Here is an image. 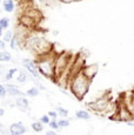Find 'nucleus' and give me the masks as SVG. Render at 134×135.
Here are the masks:
<instances>
[{
	"mask_svg": "<svg viewBox=\"0 0 134 135\" xmlns=\"http://www.w3.org/2000/svg\"><path fill=\"white\" fill-rule=\"evenodd\" d=\"M48 126H50V128H52V129H59V128H60V126H59L56 119H53V120H51V122H50Z\"/></svg>",
	"mask_w": 134,
	"mask_h": 135,
	"instance_id": "obj_26",
	"label": "nucleus"
},
{
	"mask_svg": "<svg viewBox=\"0 0 134 135\" xmlns=\"http://www.w3.org/2000/svg\"><path fill=\"white\" fill-rule=\"evenodd\" d=\"M27 74L25 73L24 71H19V74H18V78H17V81L19 84H24V82L27 81Z\"/></svg>",
	"mask_w": 134,
	"mask_h": 135,
	"instance_id": "obj_18",
	"label": "nucleus"
},
{
	"mask_svg": "<svg viewBox=\"0 0 134 135\" xmlns=\"http://www.w3.org/2000/svg\"><path fill=\"white\" fill-rule=\"evenodd\" d=\"M18 72V68H11V69H8L7 71V73L5 74V80H7V81H9V80H12L13 79V76H14V74Z\"/></svg>",
	"mask_w": 134,
	"mask_h": 135,
	"instance_id": "obj_19",
	"label": "nucleus"
},
{
	"mask_svg": "<svg viewBox=\"0 0 134 135\" xmlns=\"http://www.w3.org/2000/svg\"><path fill=\"white\" fill-rule=\"evenodd\" d=\"M88 107L92 110H94L95 113L99 114H105L108 112L113 110V102L111 101V99L108 95H102V97L95 99L94 101H92L91 103H88Z\"/></svg>",
	"mask_w": 134,
	"mask_h": 135,
	"instance_id": "obj_4",
	"label": "nucleus"
},
{
	"mask_svg": "<svg viewBox=\"0 0 134 135\" xmlns=\"http://www.w3.org/2000/svg\"><path fill=\"white\" fill-rule=\"evenodd\" d=\"M58 113L60 116H63V118H67L68 116V110L66 109V108H63V107H58Z\"/></svg>",
	"mask_w": 134,
	"mask_h": 135,
	"instance_id": "obj_24",
	"label": "nucleus"
},
{
	"mask_svg": "<svg viewBox=\"0 0 134 135\" xmlns=\"http://www.w3.org/2000/svg\"><path fill=\"white\" fill-rule=\"evenodd\" d=\"M4 114H5L4 108H0V116H4Z\"/></svg>",
	"mask_w": 134,
	"mask_h": 135,
	"instance_id": "obj_32",
	"label": "nucleus"
},
{
	"mask_svg": "<svg viewBox=\"0 0 134 135\" xmlns=\"http://www.w3.org/2000/svg\"><path fill=\"white\" fill-rule=\"evenodd\" d=\"M22 65H24V67L26 68V71L32 75L33 78H35V79H40V71H39V67H38L37 62L31 60V59H22Z\"/></svg>",
	"mask_w": 134,
	"mask_h": 135,
	"instance_id": "obj_5",
	"label": "nucleus"
},
{
	"mask_svg": "<svg viewBox=\"0 0 134 135\" xmlns=\"http://www.w3.org/2000/svg\"><path fill=\"white\" fill-rule=\"evenodd\" d=\"M59 0H39V2L44 6H53L58 2Z\"/></svg>",
	"mask_w": 134,
	"mask_h": 135,
	"instance_id": "obj_21",
	"label": "nucleus"
},
{
	"mask_svg": "<svg viewBox=\"0 0 134 135\" xmlns=\"http://www.w3.org/2000/svg\"><path fill=\"white\" fill-rule=\"evenodd\" d=\"M58 123H59V126H60V128H66V127H68L69 126V121L67 120V119H61V120H58Z\"/></svg>",
	"mask_w": 134,
	"mask_h": 135,
	"instance_id": "obj_22",
	"label": "nucleus"
},
{
	"mask_svg": "<svg viewBox=\"0 0 134 135\" xmlns=\"http://www.w3.org/2000/svg\"><path fill=\"white\" fill-rule=\"evenodd\" d=\"M15 106L21 110H27L28 107H30V103H28V100L25 97H18V99L15 100Z\"/></svg>",
	"mask_w": 134,
	"mask_h": 135,
	"instance_id": "obj_10",
	"label": "nucleus"
},
{
	"mask_svg": "<svg viewBox=\"0 0 134 135\" xmlns=\"http://www.w3.org/2000/svg\"><path fill=\"white\" fill-rule=\"evenodd\" d=\"M11 60H12V55L9 52H7L6 49L0 52V61L1 62H8Z\"/></svg>",
	"mask_w": 134,
	"mask_h": 135,
	"instance_id": "obj_14",
	"label": "nucleus"
},
{
	"mask_svg": "<svg viewBox=\"0 0 134 135\" xmlns=\"http://www.w3.org/2000/svg\"><path fill=\"white\" fill-rule=\"evenodd\" d=\"M133 92H134V88H133Z\"/></svg>",
	"mask_w": 134,
	"mask_h": 135,
	"instance_id": "obj_33",
	"label": "nucleus"
},
{
	"mask_svg": "<svg viewBox=\"0 0 134 135\" xmlns=\"http://www.w3.org/2000/svg\"><path fill=\"white\" fill-rule=\"evenodd\" d=\"M18 21H19L20 25L25 26V27H27L28 30H31V31L37 30V26H38V24H39V21H37L35 19H33L32 17L25 14V13L20 14V17L18 18Z\"/></svg>",
	"mask_w": 134,
	"mask_h": 135,
	"instance_id": "obj_6",
	"label": "nucleus"
},
{
	"mask_svg": "<svg viewBox=\"0 0 134 135\" xmlns=\"http://www.w3.org/2000/svg\"><path fill=\"white\" fill-rule=\"evenodd\" d=\"M7 94H8V93H7V87L5 86V85H0V98L4 99Z\"/></svg>",
	"mask_w": 134,
	"mask_h": 135,
	"instance_id": "obj_25",
	"label": "nucleus"
},
{
	"mask_svg": "<svg viewBox=\"0 0 134 135\" xmlns=\"http://www.w3.org/2000/svg\"><path fill=\"white\" fill-rule=\"evenodd\" d=\"M6 87H7V93H8L9 97H22L24 94H26V93H22L19 88H17L13 85L7 84Z\"/></svg>",
	"mask_w": 134,
	"mask_h": 135,
	"instance_id": "obj_11",
	"label": "nucleus"
},
{
	"mask_svg": "<svg viewBox=\"0 0 134 135\" xmlns=\"http://www.w3.org/2000/svg\"><path fill=\"white\" fill-rule=\"evenodd\" d=\"M82 73L85 74V76L86 78H88L89 80H93L94 78H95V75H97L98 73V65H87V66H85L84 67V69H82Z\"/></svg>",
	"mask_w": 134,
	"mask_h": 135,
	"instance_id": "obj_8",
	"label": "nucleus"
},
{
	"mask_svg": "<svg viewBox=\"0 0 134 135\" xmlns=\"http://www.w3.org/2000/svg\"><path fill=\"white\" fill-rule=\"evenodd\" d=\"M91 80L85 76V74L80 72L76 75L72 76L68 81V87L71 93L74 95L78 100L84 99V97L87 94L88 92V88L91 86Z\"/></svg>",
	"mask_w": 134,
	"mask_h": 135,
	"instance_id": "obj_3",
	"label": "nucleus"
},
{
	"mask_svg": "<svg viewBox=\"0 0 134 135\" xmlns=\"http://www.w3.org/2000/svg\"><path fill=\"white\" fill-rule=\"evenodd\" d=\"M0 48H1V51H5V48H6V41H4V40L0 41Z\"/></svg>",
	"mask_w": 134,
	"mask_h": 135,
	"instance_id": "obj_29",
	"label": "nucleus"
},
{
	"mask_svg": "<svg viewBox=\"0 0 134 135\" xmlns=\"http://www.w3.org/2000/svg\"><path fill=\"white\" fill-rule=\"evenodd\" d=\"M18 46H19V42H18L17 38L13 37V39H12L11 42H9V47H11L12 49H17V48H18Z\"/></svg>",
	"mask_w": 134,
	"mask_h": 135,
	"instance_id": "obj_27",
	"label": "nucleus"
},
{
	"mask_svg": "<svg viewBox=\"0 0 134 135\" xmlns=\"http://www.w3.org/2000/svg\"><path fill=\"white\" fill-rule=\"evenodd\" d=\"M8 27H9V19L6 17L1 18V19H0V31H1V32L2 31H6Z\"/></svg>",
	"mask_w": 134,
	"mask_h": 135,
	"instance_id": "obj_16",
	"label": "nucleus"
},
{
	"mask_svg": "<svg viewBox=\"0 0 134 135\" xmlns=\"http://www.w3.org/2000/svg\"><path fill=\"white\" fill-rule=\"evenodd\" d=\"M8 133H9V135H22L26 133V127L21 122L12 123L11 126H9Z\"/></svg>",
	"mask_w": 134,
	"mask_h": 135,
	"instance_id": "obj_7",
	"label": "nucleus"
},
{
	"mask_svg": "<svg viewBox=\"0 0 134 135\" xmlns=\"http://www.w3.org/2000/svg\"><path fill=\"white\" fill-rule=\"evenodd\" d=\"M32 129L37 133H40V132L44 131V123L41 121H35V122L32 123Z\"/></svg>",
	"mask_w": 134,
	"mask_h": 135,
	"instance_id": "obj_17",
	"label": "nucleus"
},
{
	"mask_svg": "<svg viewBox=\"0 0 134 135\" xmlns=\"http://www.w3.org/2000/svg\"><path fill=\"white\" fill-rule=\"evenodd\" d=\"M123 103L126 105V107L128 108V110L131 112V114L134 118V92L128 93L127 95L123 99Z\"/></svg>",
	"mask_w": 134,
	"mask_h": 135,
	"instance_id": "obj_9",
	"label": "nucleus"
},
{
	"mask_svg": "<svg viewBox=\"0 0 134 135\" xmlns=\"http://www.w3.org/2000/svg\"><path fill=\"white\" fill-rule=\"evenodd\" d=\"M48 115H50L51 116V118H52V119H56V116H58L59 115V113H58V110H56V112H48Z\"/></svg>",
	"mask_w": 134,
	"mask_h": 135,
	"instance_id": "obj_28",
	"label": "nucleus"
},
{
	"mask_svg": "<svg viewBox=\"0 0 134 135\" xmlns=\"http://www.w3.org/2000/svg\"><path fill=\"white\" fill-rule=\"evenodd\" d=\"M63 2H66V4H69V2H74V1H79V0H60Z\"/></svg>",
	"mask_w": 134,
	"mask_h": 135,
	"instance_id": "obj_30",
	"label": "nucleus"
},
{
	"mask_svg": "<svg viewBox=\"0 0 134 135\" xmlns=\"http://www.w3.org/2000/svg\"><path fill=\"white\" fill-rule=\"evenodd\" d=\"M75 118L80 119V120H89V119H91V114H89V112H87V110L80 109V110L75 112Z\"/></svg>",
	"mask_w": 134,
	"mask_h": 135,
	"instance_id": "obj_13",
	"label": "nucleus"
},
{
	"mask_svg": "<svg viewBox=\"0 0 134 135\" xmlns=\"http://www.w3.org/2000/svg\"><path fill=\"white\" fill-rule=\"evenodd\" d=\"M39 121H41L44 124H50V122H51V116L48 115V114H45V115H42L39 119Z\"/></svg>",
	"mask_w": 134,
	"mask_h": 135,
	"instance_id": "obj_23",
	"label": "nucleus"
},
{
	"mask_svg": "<svg viewBox=\"0 0 134 135\" xmlns=\"http://www.w3.org/2000/svg\"><path fill=\"white\" fill-rule=\"evenodd\" d=\"M13 37H14V32H12V31H6V32L4 33L2 40L6 41V42H11V40L13 39Z\"/></svg>",
	"mask_w": 134,
	"mask_h": 135,
	"instance_id": "obj_20",
	"label": "nucleus"
},
{
	"mask_svg": "<svg viewBox=\"0 0 134 135\" xmlns=\"http://www.w3.org/2000/svg\"><path fill=\"white\" fill-rule=\"evenodd\" d=\"M58 54H55L54 52H50L47 54H44V55H39L35 59L38 67H39V71L41 75L46 79L54 80L55 81V60Z\"/></svg>",
	"mask_w": 134,
	"mask_h": 135,
	"instance_id": "obj_2",
	"label": "nucleus"
},
{
	"mask_svg": "<svg viewBox=\"0 0 134 135\" xmlns=\"http://www.w3.org/2000/svg\"><path fill=\"white\" fill-rule=\"evenodd\" d=\"M46 135H56V133L54 131H48V132H46Z\"/></svg>",
	"mask_w": 134,
	"mask_h": 135,
	"instance_id": "obj_31",
	"label": "nucleus"
},
{
	"mask_svg": "<svg viewBox=\"0 0 134 135\" xmlns=\"http://www.w3.org/2000/svg\"><path fill=\"white\" fill-rule=\"evenodd\" d=\"M39 93H40V90H39V88H38V87L28 88V89L26 90V95L28 98H35V97H38V95H39Z\"/></svg>",
	"mask_w": 134,
	"mask_h": 135,
	"instance_id": "obj_15",
	"label": "nucleus"
},
{
	"mask_svg": "<svg viewBox=\"0 0 134 135\" xmlns=\"http://www.w3.org/2000/svg\"><path fill=\"white\" fill-rule=\"evenodd\" d=\"M25 48L32 52L35 56L44 55V54H47L53 51L52 44L38 30H34L30 33L28 38L26 39V42H25Z\"/></svg>",
	"mask_w": 134,
	"mask_h": 135,
	"instance_id": "obj_1",
	"label": "nucleus"
},
{
	"mask_svg": "<svg viewBox=\"0 0 134 135\" xmlns=\"http://www.w3.org/2000/svg\"><path fill=\"white\" fill-rule=\"evenodd\" d=\"M2 8L7 13H13L15 9V4L13 0H4L2 2Z\"/></svg>",
	"mask_w": 134,
	"mask_h": 135,
	"instance_id": "obj_12",
	"label": "nucleus"
}]
</instances>
